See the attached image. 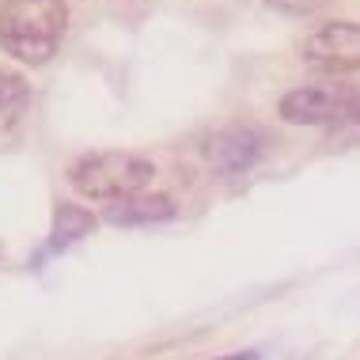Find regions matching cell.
<instances>
[{"label": "cell", "mask_w": 360, "mask_h": 360, "mask_svg": "<svg viewBox=\"0 0 360 360\" xmlns=\"http://www.w3.org/2000/svg\"><path fill=\"white\" fill-rule=\"evenodd\" d=\"M65 27H69L65 0H4L0 4V50L34 69L61 50Z\"/></svg>", "instance_id": "obj_1"}, {"label": "cell", "mask_w": 360, "mask_h": 360, "mask_svg": "<svg viewBox=\"0 0 360 360\" xmlns=\"http://www.w3.org/2000/svg\"><path fill=\"white\" fill-rule=\"evenodd\" d=\"M304 61L323 72H356L360 69V23L334 19L315 27L304 38Z\"/></svg>", "instance_id": "obj_3"}, {"label": "cell", "mask_w": 360, "mask_h": 360, "mask_svg": "<svg viewBox=\"0 0 360 360\" xmlns=\"http://www.w3.org/2000/svg\"><path fill=\"white\" fill-rule=\"evenodd\" d=\"M217 360H258V353H231V356H217Z\"/></svg>", "instance_id": "obj_11"}, {"label": "cell", "mask_w": 360, "mask_h": 360, "mask_svg": "<svg viewBox=\"0 0 360 360\" xmlns=\"http://www.w3.org/2000/svg\"><path fill=\"white\" fill-rule=\"evenodd\" d=\"M152 160L137 152H91L69 167L72 190L87 201H122L133 193H144L152 182Z\"/></svg>", "instance_id": "obj_2"}, {"label": "cell", "mask_w": 360, "mask_h": 360, "mask_svg": "<svg viewBox=\"0 0 360 360\" xmlns=\"http://www.w3.org/2000/svg\"><path fill=\"white\" fill-rule=\"evenodd\" d=\"M31 106V87L12 69H0V141L12 137Z\"/></svg>", "instance_id": "obj_7"}, {"label": "cell", "mask_w": 360, "mask_h": 360, "mask_svg": "<svg viewBox=\"0 0 360 360\" xmlns=\"http://www.w3.org/2000/svg\"><path fill=\"white\" fill-rule=\"evenodd\" d=\"M349 114V84H311L281 99V118L292 125H326Z\"/></svg>", "instance_id": "obj_5"}, {"label": "cell", "mask_w": 360, "mask_h": 360, "mask_svg": "<svg viewBox=\"0 0 360 360\" xmlns=\"http://www.w3.org/2000/svg\"><path fill=\"white\" fill-rule=\"evenodd\" d=\"M91 228H95L91 212L76 209V205H69V201H61V205L53 209V236L50 239H53V247H69V243L84 239Z\"/></svg>", "instance_id": "obj_8"}, {"label": "cell", "mask_w": 360, "mask_h": 360, "mask_svg": "<svg viewBox=\"0 0 360 360\" xmlns=\"http://www.w3.org/2000/svg\"><path fill=\"white\" fill-rule=\"evenodd\" d=\"M345 118L360 125V84H349V114Z\"/></svg>", "instance_id": "obj_10"}, {"label": "cell", "mask_w": 360, "mask_h": 360, "mask_svg": "<svg viewBox=\"0 0 360 360\" xmlns=\"http://www.w3.org/2000/svg\"><path fill=\"white\" fill-rule=\"evenodd\" d=\"M174 217V201L163 198V193H133V198L110 201L103 212L106 224H118V228H137V224H160Z\"/></svg>", "instance_id": "obj_6"}, {"label": "cell", "mask_w": 360, "mask_h": 360, "mask_svg": "<svg viewBox=\"0 0 360 360\" xmlns=\"http://www.w3.org/2000/svg\"><path fill=\"white\" fill-rule=\"evenodd\" d=\"M266 4L281 15H315V12H323L330 0H266Z\"/></svg>", "instance_id": "obj_9"}, {"label": "cell", "mask_w": 360, "mask_h": 360, "mask_svg": "<svg viewBox=\"0 0 360 360\" xmlns=\"http://www.w3.org/2000/svg\"><path fill=\"white\" fill-rule=\"evenodd\" d=\"M266 152V137L255 125H224L205 141V163L220 179H236V174L250 171Z\"/></svg>", "instance_id": "obj_4"}]
</instances>
